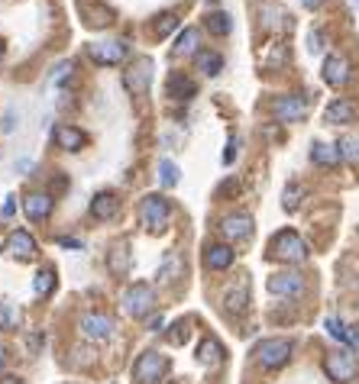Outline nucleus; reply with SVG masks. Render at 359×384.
<instances>
[{
  "instance_id": "obj_1",
  "label": "nucleus",
  "mask_w": 359,
  "mask_h": 384,
  "mask_svg": "<svg viewBox=\"0 0 359 384\" xmlns=\"http://www.w3.org/2000/svg\"><path fill=\"white\" fill-rule=\"evenodd\" d=\"M269 259L285 262V265H298V262L308 259V242H304L295 230L275 233L272 242H269Z\"/></svg>"
},
{
  "instance_id": "obj_2",
  "label": "nucleus",
  "mask_w": 359,
  "mask_h": 384,
  "mask_svg": "<svg viewBox=\"0 0 359 384\" xmlns=\"http://www.w3.org/2000/svg\"><path fill=\"white\" fill-rule=\"evenodd\" d=\"M165 371H169V358H165L162 352L146 349L133 362V381L136 384H159V381H165Z\"/></svg>"
},
{
  "instance_id": "obj_3",
  "label": "nucleus",
  "mask_w": 359,
  "mask_h": 384,
  "mask_svg": "<svg viewBox=\"0 0 359 384\" xmlns=\"http://www.w3.org/2000/svg\"><path fill=\"white\" fill-rule=\"evenodd\" d=\"M152 307H155V287L152 284L136 281V284H130L127 291H123V310H127L130 316L146 320V316L152 314Z\"/></svg>"
},
{
  "instance_id": "obj_4",
  "label": "nucleus",
  "mask_w": 359,
  "mask_h": 384,
  "mask_svg": "<svg viewBox=\"0 0 359 384\" xmlns=\"http://www.w3.org/2000/svg\"><path fill=\"white\" fill-rule=\"evenodd\" d=\"M324 371L331 381L350 384V381H356V375H359V362L350 349H337V352H327L324 356Z\"/></svg>"
},
{
  "instance_id": "obj_5",
  "label": "nucleus",
  "mask_w": 359,
  "mask_h": 384,
  "mask_svg": "<svg viewBox=\"0 0 359 384\" xmlns=\"http://www.w3.org/2000/svg\"><path fill=\"white\" fill-rule=\"evenodd\" d=\"M169 217H172V207L162 194H146L140 201V220L142 226H149L152 233H162L169 226Z\"/></svg>"
},
{
  "instance_id": "obj_6",
  "label": "nucleus",
  "mask_w": 359,
  "mask_h": 384,
  "mask_svg": "<svg viewBox=\"0 0 359 384\" xmlns=\"http://www.w3.org/2000/svg\"><path fill=\"white\" fill-rule=\"evenodd\" d=\"M253 356H256V362L269 371L282 368V365H288V358H291V343L288 339H262V343L253 349Z\"/></svg>"
},
{
  "instance_id": "obj_7",
  "label": "nucleus",
  "mask_w": 359,
  "mask_h": 384,
  "mask_svg": "<svg viewBox=\"0 0 359 384\" xmlns=\"http://www.w3.org/2000/svg\"><path fill=\"white\" fill-rule=\"evenodd\" d=\"M78 329H81V336L91 339V343H104V339L113 336V320L107 314H85L78 320Z\"/></svg>"
},
{
  "instance_id": "obj_8",
  "label": "nucleus",
  "mask_w": 359,
  "mask_h": 384,
  "mask_svg": "<svg viewBox=\"0 0 359 384\" xmlns=\"http://www.w3.org/2000/svg\"><path fill=\"white\" fill-rule=\"evenodd\" d=\"M149 84H152V62L149 58H140V62H133L123 71V87L130 94H146Z\"/></svg>"
},
{
  "instance_id": "obj_9",
  "label": "nucleus",
  "mask_w": 359,
  "mask_h": 384,
  "mask_svg": "<svg viewBox=\"0 0 359 384\" xmlns=\"http://www.w3.org/2000/svg\"><path fill=\"white\" fill-rule=\"evenodd\" d=\"M304 113H308V100L298 94H285L272 104V117L279 123H298V119H304Z\"/></svg>"
},
{
  "instance_id": "obj_10",
  "label": "nucleus",
  "mask_w": 359,
  "mask_h": 384,
  "mask_svg": "<svg viewBox=\"0 0 359 384\" xmlns=\"http://www.w3.org/2000/svg\"><path fill=\"white\" fill-rule=\"evenodd\" d=\"M220 236L230 239V242H239V239H249L253 236V217L249 213H227L220 220Z\"/></svg>"
},
{
  "instance_id": "obj_11",
  "label": "nucleus",
  "mask_w": 359,
  "mask_h": 384,
  "mask_svg": "<svg viewBox=\"0 0 359 384\" xmlns=\"http://www.w3.org/2000/svg\"><path fill=\"white\" fill-rule=\"evenodd\" d=\"M130 55V46L123 39H107V42H94L91 46V58L98 65H120Z\"/></svg>"
},
{
  "instance_id": "obj_12",
  "label": "nucleus",
  "mask_w": 359,
  "mask_h": 384,
  "mask_svg": "<svg viewBox=\"0 0 359 384\" xmlns=\"http://www.w3.org/2000/svg\"><path fill=\"white\" fill-rule=\"evenodd\" d=\"M4 252L14 255V259H20V262H29V259H36L39 245H36V239L29 236L26 230H14L10 233V239H7V245H4Z\"/></svg>"
},
{
  "instance_id": "obj_13",
  "label": "nucleus",
  "mask_w": 359,
  "mask_h": 384,
  "mask_svg": "<svg viewBox=\"0 0 359 384\" xmlns=\"http://www.w3.org/2000/svg\"><path fill=\"white\" fill-rule=\"evenodd\" d=\"M52 142H56L58 149H65V152H78V149H85L88 133L71 123H58L56 129H52Z\"/></svg>"
},
{
  "instance_id": "obj_14",
  "label": "nucleus",
  "mask_w": 359,
  "mask_h": 384,
  "mask_svg": "<svg viewBox=\"0 0 359 384\" xmlns=\"http://www.w3.org/2000/svg\"><path fill=\"white\" fill-rule=\"evenodd\" d=\"M269 291L275 297H298L304 291V278L298 272H279L269 278Z\"/></svg>"
},
{
  "instance_id": "obj_15",
  "label": "nucleus",
  "mask_w": 359,
  "mask_h": 384,
  "mask_svg": "<svg viewBox=\"0 0 359 384\" xmlns=\"http://www.w3.org/2000/svg\"><path fill=\"white\" fill-rule=\"evenodd\" d=\"M321 75H324V81L331 84V87H343V84L350 81V62H346L343 55H327Z\"/></svg>"
},
{
  "instance_id": "obj_16",
  "label": "nucleus",
  "mask_w": 359,
  "mask_h": 384,
  "mask_svg": "<svg viewBox=\"0 0 359 384\" xmlns=\"http://www.w3.org/2000/svg\"><path fill=\"white\" fill-rule=\"evenodd\" d=\"M353 119H356V104H353V100L337 97V100H331V104H327L324 123H331V126H346V123H353Z\"/></svg>"
},
{
  "instance_id": "obj_17",
  "label": "nucleus",
  "mask_w": 359,
  "mask_h": 384,
  "mask_svg": "<svg viewBox=\"0 0 359 384\" xmlns=\"http://www.w3.org/2000/svg\"><path fill=\"white\" fill-rule=\"evenodd\" d=\"M246 304H249V281L239 278V281H233V284L224 291V307L230 310V314H243Z\"/></svg>"
},
{
  "instance_id": "obj_18",
  "label": "nucleus",
  "mask_w": 359,
  "mask_h": 384,
  "mask_svg": "<svg viewBox=\"0 0 359 384\" xmlns=\"http://www.w3.org/2000/svg\"><path fill=\"white\" fill-rule=\"evenodd\" d=\"M120 210V197L113 191H98L91 197V217L94 220H113Z\"/></svg>"
},
{
  "instance_id": "obj_19",
  "label": "nucleus",
  "mask_w": 359,
  "mask_h": 384,
  "mask_svg": "<svg viewBox=\"0 0 359 384\" xmlns=\"http://www.w3.org/2000/svg\"><path fill=\"white\" fill-rule=\"evenodd\" d=\"M233 259H236L233 249L230 245H224V242H211L204 249V265L211 268V272H227V268L233 265Z\"/></svg>"
},
{
  "instance_id": "obj_20",
  "label": "nucleus",
  "mask_w": 359,
  "mask_h": 384,
  "mask_svg": "<svg viewBox=\"0 0 359 384\" xmlns=\"http://www.w3.org/2000/svg\"><path fill=\"white\" fill-rule=\"evenodd\" d=\"M23 213H26L33 223H43V220H49L52 197L49 194H26V197H23Z\"/></svg>"
},
{
  "instance_id": "obj_21",
  "label": "nucleus",
  "mask_w": 359,
  "mask_h": 384,
  "mask_svg": "<svg viewBox=\"0 0 359 384\" xmlns=\"http://www.w3.org/2000/svg\"><path fill=\"white\" fill-rule=\"evenodd\" d=\"M165 94H169L172 100H182L184 104V100H191L197 94V84L191 81L188 75H172L169 84H165Z\"/></svg>"
},
{
  "instance_id": "obj_22",
  "label": "nucleus",
  "mask_w": 359,
  "mask_h": 384,
  "mask_svg": "<svg viewBox=\"0 0 359 384\" xmlns=\"http://www.w3.org/2000/svg\"><path fill=\"white\" fill-rule=\"evenodd\" d=\"M107 268H110V274H127L130 268H133L130 242H117V245H113L110 255H107Z\"/></svg>"
},
{
  "instance_id": "obj_23",
  "label": "nucleus",
  "mask_w": 359,
  "mask_h": 384,
  "mask_svg": "<svg viewBox=\"0 0 359 384\" xmlns=\"http://www.w3.org/2000/svg\"><path fill=\"white\" fill-rule=\"evenodd\" d=\"M340 149L337 146H331V142H314L311 146V161L314 165H321V168H333V165H340Z\"/></svg>"
},
{
  "instance_id": "obj_24",
  "label": "nucleus",
  "mask_w": 359,
  "mask_h": 384,
  "mask_svg": "<svg viewBox=\"0 0 359 384\" xmlns=\"http://www.w3.org/2000/svg\"><path fill=\"white\" fill-rule=\"evenodd\" d=\"M220 358H224V346H220L214 336L201 339V346H197V362L207 365V368H214V365H220Z\"/></svg>"
},
{
  "instance_id": "obj_25",
  "label": "nucleus",
  "mask_w": 359,
  "mask_h": 384,
  "mask_svg": "<svg viewBox=\"0 0 359 384\" xmlns=\"http://www.w3.org/2000/svg\"><path fill=\"white\" fill-rule=\"evenodd\" d=\"M182 272H184L182 255H178V252H165V259H162V265H159V272H155V278L159 281H175V278H182Z\"/></svg>"
},
{
  "instance_id": "obj_26",
  "label": "nucleus",
  "mask_w": 359,
  "mask_h": 384,
  "mask_svg": "<svg viewBox=\"0 0 359 384\" xmlns=\"http://www.w3.org/2000/svg\"><path fill=\"white\" fill-rule=\"evenodd\" d=\"M197 46H201V36H197V29L194 26H188V29H182L178 33V39H175V55H197Z\"/></svg>"
},
{
  "instance_id": "obj_27",
  "label": "nucleus",
  "mask_w": 359,
  "mask_h": 384,
  "mask_svg": "<svg viewBox=\"0 0 359 384\" xmlns=\"http://www.w3.org/2000/svg\"><path fill=\"white\" fill-rule=\"evenodd\" d=\"M194 62H197V71H204L207 78H214V75H220V71H224V55H217V52L201 49L194 55Z\"/></svg>"
},
{
  "instance_id": "obj_28",
  "label": "nucleus",
  "mask_w": 359,
  "mask_h": 384,
  "mask_svg": "<svg viewBox=\"0 0 359 384\" xmlns=\"http://www.w3.org/2000/svg\"><path fill=\"white\" fill-rule=\"evenodd\" d=\"M204 26H207V33H214V36H230L233 20H230V14H224V10H214V14L204 16Z\"/></svg>"
},
{
  "instance_id": "obj_29",
  "label": "nucleus",
  "mask_w": 359,
  "mask_h": 384,
  "mask_svg": "<svg viewBox=\"0 0 359 384\" xmlns=\"http://www.w3.org/2000/svg\"><path fill=\"white\" fill-rule=\"evenodd\" d=\"M262 23H266L269 29H291V16L285 14L282 7H262Z\"/></svg>"
},
{
  "instance_id": "obj_30",
  "label": "nucleus",
  "mask_w": 359,
  "mask_h": 384,
  "mask_svg": "<svg viewBox=\"0 0 359 384\" xmlns=\"http://www.w3.org/2000/svg\"><path fill=\"white\" fill-rule=\"evenodd\" d=\"M33 291L49 297V294L56 291V272H52V268H39V272H36V281H33Z\"/></svg>"
},
{
  "instance_id": "obj_31",
  "label": "nucleus",
  "mask_w": 359,
  "mask_h": 384,
  "mask_svg": "<svg viewBox=\"0 0 359 384\" xmlns=\"http://www.w3.org/2000/svg\"><path fill=\"white\" fill-rule=\"evenodd\" d=\"M178 178H182V171H178V165H175V161H169V159H162V161H159V181H162L165 188H175V184H178Z\"/></svg>"
},
{
  "instance_id": "obj_32",
  "label": "nucleus",
  "mask_w": 359,
  "mask_h": 384,
  "mask_svg": "<svg viewBox=\"0 0 359 384\" xmlns=\"http://www.w3.org/2000/svg\"><path fill=\"white\" fill-rule=\"evenodd\" d=\"M178 23H182L178 14H162L159 20H155V36H159V39H169V36L178 29Z\"/></svg>"
},
{
  "instance_id": "obj_33",
  "label": "nucleus",
  "mask_w": 359,
  "mask_h": 384,
  "mask_svg": "<svg viewBox=\"0 0 359 384\" xmlns=\"http://www.w3.org/2000/svg\"><path fill=\"white\" fill-rule=\"evenodd\" d=\"M340 155H343V161H359V136H343V139L337 142Z\"/></svg>"
},
{
  "instance_id": "obj_34",
  "label": "nucleus",
  "mask_w": 359,
  "mask_h": 384,
  "mask_svg": "<svg viewBox=\"0 0 359 384\" xmlns=\"http://www.w3.org/2000/svg\"><path fill=\"white\" fill-rule=\"evenodd\" d=\"M301 197H304L301 184H288V188H285V194H282V207L288 210V213H295V210L301 207Z\"/></svg>"
},
{
  "instance_id": "obj_35",
  "label": "nucleus",
  "mask_w": 359,
  "mask_h": 384,
  "mask_svg": "<svg viewBox=\"0 0 359 384\" xmlns=\"http://www.w3.org/2000/svg\"><path fill=\"white\" fill-rule=\"evenodd\" d=\"M327 333L333 336V339H340V343H353V333L346 329V323L343 320H337V316H327Z\"/></svg>"
},
{
  "instance_id": "obj_36",
  "label": "nucleus",
  "mask_w": 359,
  "mask_h": 384,
  "mask_svg": "<svg viewBox=\"0 0 359 384\" xmlns=\"http://www.w3.org/2000/svg\"><path fill=\"white\" fill-rule=\"evenodd\" d=\"M16 320H20V314H16V307L10 301H4L0 297V329H14Z\"/></svg>"
},
{
  "instance_id": "obj_37",
  "label": "nucleus",
  "mask_w": 359,
  "mask_h": 384,
  "mask_svg": "<svg viewBox=\"0 0 359 384\" xmlns=\"http://www.w3.org/2000/svg\"><path fill=\"white\" fill-rule=\"evenodd\" d=\"M308 52L311 55H321L324 52V33L321 29H311L308 33Z\"/></svg>"
},
{
  "instance_id": "obj_38",
  "label": "nucleus",
  "mask_w": 359,
  "mask_h": 384,
  "mask_svg": "<svg viewBox=\"0 0 359 384\" xmlns=\"http://www.w3.org/2000/svg\"><path fill=\"white\" fill-rule=\"evenodd\" d=\"M236 149H239V139H236V136H230V142H227V152H224V165H233V159H236Z\"/></svg>"
},
{
  "instance_id": "obj_39",
  "label": "nucleus",
  "mask_w": 359,
  "mask_h": 384,
  "mask_svg": "<svg viewBox=\"0 0 359 384\" xmlns=\"http://www.w3.org/2000/svg\"><path fill=\"white\" fill-rule=\"evenodd\" d=\"M14 210H16V197L10 194V197H7V203L0 207V217H14Z\"/></svg>"
},
{
  "instance_id": "obj_40",
  "label": "nucleus",
  "mask_w": 359,
  "mask_h": 384,
  "mask_svg": "<svg viewBox=\"0 0 359 384\" xmlns=\"http://www.w3.org/2000/svg\"><path fill=\"white\" fill-rule=\"evenodd\" d=\"M162 326H165V320L159 314H152L149 316V329H152V333H162Z\"/></svg>"
},
{
  "instance_id": "obj_41",
  "label": "nucleus",
  "mask_w": 359,
  "mask_h": 384,
  "mask_svg": "<svg viewBox=\"0 0 359 384\" xmlns=\"http://www.w3.org/2000/svg\"><path fill=\"white\" fill-rule=\"evenodd\" d=\"M75 365H91V358H88V349H75Z\"/></svg>"
},
{
  "instance_id": "obj_42",
  "label": "nucleus",
  "mask_w": 359,
  "mask_h": 384,
  "mask_svg": "<svg viewBox=\"0 0 359 384\" xmlns=\"http://www.w3.org/2000/svg\"><path fill=\"white\" fill-rule=\"evenodd\" d=\"M58 242H62V245H68V249H81V242H78V239H68V236H62V239H58Z\"/></svg>"
},
{
  "instance_id": "obj_43",
  "label": "nucleus",
  "mask_w": 359,
  "mask_h": 384,
  "mask_svg": "<svg viewBox=\"0 0 359 384\" xmlns=\"http://www.w3.org/2000/svg\"><path fill=\"white\" fill-rule=\"evenodd\" d=\"M0 129H4V133H10V129H14V113H7V117H4V126H0Z\"/></svg>"
},
{
  "instance_id": "obj_44",
  "label": "nucleus",
  "mask_w": 359,
  "mask_h": 384,
  "mask_svg": "<svg viewBox=\"0 0 359 384\" xmlns=\"http://www.w3.org/2000/svg\"><path fill=\"white\" fill-rule=\"evenodd\" d=\"M321 4H324V0H301V7H304V10H317Z\"/></svg>"
},
{
  "instance_id": "obj_45",
  "label": "nucleus",
  "mask_w": 359,
  "mask_h": 384,
  "mask_svg": "<svg viewBox=\"0 0 359 384\" xmlns=\"http://www.w3.org/2000/svg\"><path fill=\"white\" fill-rule=\"evenodd\" d=\"M0 384H20V378H14V375H4V378H0Z\"/></svg>"
},
{
  "instance_id": "obj_46",
  "label": "nucleus",
  "mask_w": 359,
  "mask_h": 384,
  "mask_svg": "<svg viewBox=\"0 0 359 384\" xmlns=\"http://www.w3.org/2000/svg\"><path fill=\"white\" fill-rule=\"evenodd\" d=\"M353 343H359V326H353Z\"/></svg>"
},
{
  "instance_id": "obj_47",
  "label": "nucleus",
  "mask_w": 359,
  "mask_h": 384,
  "mask_svg": "<svg viewBox=\"0 0 359 384\" xmlns=\"http://www.w3.org/2000/svg\"><path fill=\"white\" fill-rule=\"evenodd\" d=\"M0 62H4V42H0Z\"/></svg>"
},
{
  "instance_id": "obj_48",
  "label": "nucleus",
  "mask_w": 359,
  "mask_h": 384,
  "mask_svg": "<svg viewBox=\"0 0 359 384\" xmlns=\"http://www.w3.org/2000/svg\"><path fill=\"white\" fill-rule=\"evenodd\" d=\"M159 384H175V381H169V378H165V381H159Z\"/></svg>"
},
{
  "instance_id": "obj_49",
  "label": "nucleus",
  "mask_w": 359,
  "mask_h": 384,
  "mask_svg": "<svg viewBox=\"0 0 359 384\" xmlns=\"http://www.w3.org/2000/svg\"><path fill=\"white\" fill-rule=\"evenodd\" d=\"M0 362H4V349H0Z\"/></svg>"
},
{
  "instance_id": "obj_50",
  "label": "nucleus",
  "mask_w": 359,
  "mask_h": 384,
  "mask_svg": "<svg viewBox=\"0 0 359 384\" xmlns=\"http://www.w3.org/2000/svg\"><path fill=\"white\" fill-rule=\"evenodd\" d=\"M356 4H359V0H356Z\"/></svg>"
}]
</instances>
